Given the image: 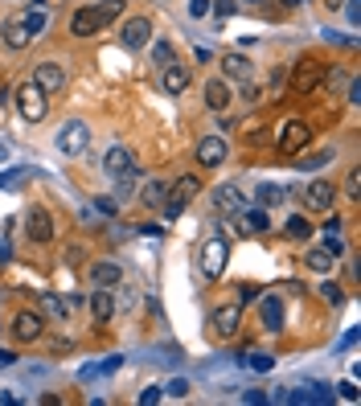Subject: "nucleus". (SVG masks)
Instances as JSON below:
<instances>
[{
  "mask_svg": "<svg viewBox=\"0 0 361 406\" xmlns=\"http://www.w3.org/2000/svg\"><path fill=\"white\" fill-rule=\"evenodd\" d=\"M341 398L345 402H357V386H353V382H341Z\"/></svg>",
  "mask_w": 361,
  "mask_h": 406,
  "instance_id": "nucleus-45",
  "label": "nucleus"
},
{
  "mask_svg": "<svg viewBox=\"0 0 361 406\" xmlns=\"http://www.w3.org/2000/svg\"><path fill=\"white\" fill-rule=\"evenodd\" d=\"M123 9H128V0H103V4H95L98 21H103V29L111 25V21H119L123 16Z\"/></svg>",
  "mask_w": 361,
  "mask_h": 406,
  "instance_id": "nucleus-26",
  "label": "nucleus"
},
{
  "mask_svg": "<svg viewBox=\"0 0 361 406\" xmlns=\"http://www.w3.org/2000/svg\"><path fill=\"white\" fill-rule=\"evenodd\" d=\"M21 21H25V29H29L33 37H37V33H46V25H49V16H46V9H37V4H33L29 13L21 16Z\"/></svg>",
  "mask_w": 361,
  "mask_h": 406,
  "instance_id": "nucleus-32",
  "label": "nucleus"
},
{
  "mask_svg": "<svg viewBox=\"0 0 361 406\" xmlns=\"http://www.w3.org/2000/svg\"><path fill=\"white\" fill-rule=\"evenodd\" d=\"M148 46H152V62L161 66V70L177 62V54H173V41H148Z\"/></svg>",
  "mask_w": 361,
  "mask_h": 406,
  "instance_id": "nucleus-31",
  "label": "nucleus"
},
{
  "mask_svg": "<svg viewBox=\"0 0 361 406\" xmlns=\"http://www.w3.org/2000/svg\"><path fill=\"white\" fill-rule=\"evenodd\" d=\"M271 226V210H243V230L246 234H263Z\"/></svg>",
  "mask_w": 361,
  "mask_h": 406,
  "instance_id": "nucleus-25",
  "label": "nucleus"
},
{
  "mask_svg": "<svg viewBox=\"0 0 361 406\" xmlns=\"http://www.w3.org/2000/svg\"><path fill=\"white\" fill-rule=\"evenodd\" d=\"M320 295H325L328 304H341V300H345L341 283H332V279H328V283H320Z\"/></svg>",
  "mask_w": 361,
  "mask_h": 406,
  "instance_id": "nucleus-36",
  "label": "nucleus"
},
{
  "mask_svg": "<svg viewBox=\"0 0 361 406\" xmlns=\"http://www.w3.org/2000/svg\"><path fill=\"white\" fill-rule=\"evenodd\" d=\"M345 197H349V201L361 197V168H349V177H345Z\"/></svg>",
  "mask_w": 361,
  "mask_h": 406,
  "instance_id": "nucleus-35",
  "label": "nucleus"
},
{
  "mask_svg": "<svg viewBox=\"0 0 361 406\" xmlns=\"http://www.w3.org/2000/svg\"><path fill=\"white\" fill-rule=\"evenodd\" d=\"M98 29H103V21H98L95 4H91V9H78V13L70 16V33H74V37H95Z\"/></svg>",
  "mask_w": 361,
  "mask_h": 406,
  "instance_id": "nucleus-14",
  "label": "nucleus"
},
{
  "mask_svg": "<svg viewBox=\"0 0 361 406\" xmlns=\"http://www.w3.org/2000/svg\"><path fill=\"white\" fill-rule=\"evenodd\" d=\"M349 21H353V25L361 21V4H357V0H349Z\"/></svg>",
  "mask_w": 361,
  "mask_h": 406,
  "instance_id": "nucleus-52",
  "label": "nucleus"
},
{
  "mask_svg": "<svg viewBox=\"0 0 361 406\" xmlns=\"http://www.w3.org/2000/svg\"><path fill=\"white\" fill-rule=\"evenodd\" d=\"M33 86H37L41 95H58V91L66 86V70L54 66V62H41L37 70H33Z\"/></svg>",
  "mask_w": 361,
  "mask_h": 406,
  "instance_id": "nucleus-9",
  "label": "nucleus"
},
{
  "mask_svg": "<svg viewBox=\"0 0 361 406\" xmlns=\"http://www.w3.org/2000/svg\"><path fill=\"white\" fill-rule=\"evenodd\" d=\"M325 246L332 250V255H337V259L345 255V246H341V238H337V234H325Z\"/></svg>",
  "mask_w": 361,
  "mask_h": 406,
  "instance_id": "nucleus-44",
  "label": "nucleus"
},
{
  "mask_svg": "<svg viewBox=\"0 0 361 406\" xmlns=\"http://www.w3.org/2000/svg\"><path fill=\"white\" fill-rule=\"evenodd\" d=\"M250 4H263V0H250Z\"/></svg>",
  "mask_w": 361,
  "mask_h": 406,
  "instance_id": "nucleus-58",
  "label": "nucleus"
},
{
  "mask_svg": "<svg viewBox=\"0 0 361 406\" xmlns=\"http://www.w3.org/2000/svg\"><path fill=\"white\" fill-rule=\"evenodd\" d=\"M325 4H328V9H341L345 0H325Z\"/></svg>",
  "mask_w": 361,
  "mask_h": 406,
  "instance_id": "nucleus-55",
  "label": "nucleus"
},
{
  "mask_svg": "<svg viewBox=\"0 0 361 406\" xmlns=\"http://www.w3.org/2000/svg\"><path fill=\"white\" fill-rule=\"evenodd\" d=\"M41 325H46V320H41L37 312H16L13 337H16L21 345H29V341H37V337H41Z\"/></svg>",
  "mask_w": 361,
  "mask_h": 406,
  "instance_id": "nucleus-12",
  "label": "nucleus"
},
{
  "mask_svg": "<svg viewBox=\"0 0 361 406\" xmlns=\"http://www.w3.org/2000/svg\"><path fill=\"white\" fill-rule=\"evenodd\" d=\"M33 177H37V168H29V164L4 168V173H0V189H4V193H13V189H25V185H29Z\"/></svg>",
  "mask_w": 361,
  "mask_h": 406,
  "instance_id": "nucleus-16",
  "label": "nucleus"
},
{
  "mask_svg": "<svg viewBox=\"0 0 361 406\" xmlns=\"http://www.w3.org/2000/svg\"><path fill=\"white\" fill-rule=\"evenodd\" d=\"M16 361V353H9V349H0V365H13Z\"/></svg>",
  "mask_w": 361,
  "mask_h": 406,
  "instance_id": "nucleus-54",
  "label": "nucleus"
},
{
  "mask_svg": "<svg viewBox=\"0 0 361 406\" xmlns=\"http://www.w3.org/2000/svg\"><path fill=\"white\" fill-rule=\"evenodd\" d=\"M250 300H259V288H255V283H243V288H238V304H250Z\"/></svg>",
  "mask_w": 361,
  "mask_h": 406,
  "instance_id": "nucleus-40",
  "label": "nucleus"
},
{
  "mask_svg": "<svg viewBox=\"0 0 361 406\" xmlns=\"http://www.w3.org/2000/svg\"><path fill=\"white\" fill-rule=\"evenodd\" d=\"M328 161H332V152H316V156H304V161H295V164L312 173V168H320V164H328Z\"/></svg>",
  "mask_w": 361,
  "mask_h": 406,
  "instance_id": "nucleus-37",
  "label": "nucleus"
},
{
  "mask_svg": "<svg viewBox=\"0 0 361 406\" xmlns=\"http://www.w3.org/2000/svg\"><path fill=\"white\" fill-rule=\"evenodd\" d=\"M213 205H218L222 213H243V210H246V197L238 193L234 185H222V189L213 193Z\"/></svg>",
  "mask_w": 361,
  "mask_h": 406,
  "instance_id": "nucleus-21",
  "label": "nucleus"
},
{
  "mask_svg": "<svg viewBox=\"0 0 361 406\" xmlns=\"http://www.w3.org/2000/svg\"><path fill=\"white\" fill-rule=\"evenodd\" d=\"M201 95H205V107H210V111H226V107H230V98H234V95H230V86H226L222 78H210Z\"/></svg>",
  "mask_w": 361,
  "mask_h": 406,
  "instance_id": "nucleus-17",
  "label": "nucleus"
},
{
  "mask_svg": "<svg viewBox=\"0 0 361 406\" xmlns=\"http://www.w3.org/2000/svg\"><path fill=\"white\" fill-rule=\"evenodd\" d=\"M349 103H361V82L357 78L349 82Z\"/></svg>",
  "mask_w": 361,
  "mask_h": 406,
  "instance_id": "nucleus-50",
  "label": "nucleus"
},
{
  "mask_svg": "<svg viewBox=\"0 0 361 406\" xmlns=\"http://www.w3.org/2000/svg\"><path fill=\"white\" fill-rule=\"evenodd\" d=\"M62 259H66V263H78V259H82V246H66Z\"/></svg>",
  "mask_w": 361,
  "mask_h": 406,
  "instance_id": "nucleus-49",
  "label": "nucleus"
},
{
  "mask_svg": "<svg viewBox=\"0 0 361 406\" xmlns=\"http://www.w3.org/2000/svg\"><path fill=\"white\" fill-rule=\"evenodd\" d=\"M332 201H337V189L328 181H312L308 189H304V205L312 213H332Z\"/></svg>",
  "mask_w": 361,
  "mask_h": 406,
  "instance_id": "nucleus-8",
  "label": "nucleus"
},
{
  "mask_svg": "<svg viewBox=\"0 0 361 406\" xmlns=\"http://www.w3.org/2000/svg\"><path fill=\"white\" fill-rule=\"evenodd\" d=\"M259 320L267 333H283V304H279L275 295H267V300H259Z\"/></svg>",
  "mask_w": 361,
  "mask_h": 406,
  "instance_id": "nucleus-15",
  "label": "nucleus"
},
{
  "mask_svg": "<svg viewBox=\"0 0 361 406\" xmlns=\"http://www.w3.org/2000/svg\"><path fill=\"white\" fill-rule=\"evenodd\" d=\"M320 82H325V70H320V66H312V62H304L300 70H295L292 91H295V95H312V91H316Z\"/></svg>",
  "mask_w": 361,
  "mask_h": 406,
  "instance_id": "nucleus-13",
  "label": "nucleus"
},
{
  "mask_svg": "<svg viewBox=\"0 0 361 406\" xmlns=\"http://www.w3.org/2000/svg\"><path fill=\"white\" fill-rule=\"evenodd\" d=\"M25 234H29L33 243H49V238H54V218H49L46 205H33V210L25 213Z\"/></svg>",
  "mask_w": 361,
  "mask_h": 406,
  "instance_id": "nucleus-7",
  "label": "nucleus"
},
{
  "mask_svg": "<svg viewBox=\"0 0 361 406\" xmlns=\"http://www.w3.org/2000/svg\"><path fill=\"white\" fill-rule=\"evenodd\" d=\"M119 365H123V357H107L103 365H98V374H111V370H119Z\"/></svg>",
  "mask_w": 361,
  "mask_h": 406,
  "instance_id": "nucleus-47",
  "label": "nucleus"
},
{
  "mask_svg": "<svg viewBox=\"0 0 361 406\" xmlns=\"http://www.w3.org/2000/svg\"><path fill=\"white\" fill-rule=\"evenodd\" d=\"M161 394H164L161 386H148V390L140 394V402H144V406H156V402H161Z\"/></svg>",
  "mask_w": 361,
  "mask_h": 406,
  "instance_id": "nucleus-42",
  "label": "nucleus"
},
{
  "mask_svg": "<svg viewBox=\"0 0 361 406\" xmlns=\"http://www.w3.org/2000/svg\"><path fill=\"white\" fill-rule=\"evenodd\" d=\"M226 259H230V243L218 234V238H210V243L201 246V275L218 279L222 271H226Z\"/></svg>",
  "mask_w": 361,
  "mask_h": 406,
  "instance_id": "nucleus-2",
  "label": "nucleus"
},
{
  "mask_svg": "<svg viewBox=\"0 0 361 406\" xmlns=\"http://www.w3.org/2000/svg\"><path fill=\"white\" fill-rule=\"evenodd\" d=\"M13 259V243H9V234H4V238H0V263H9Z\"/></svg>",
  "mask_w": 361,
  "mask_h": 406,
  "instance_id": "nucleus-46",
  "label": "nucleus"
},
{
  "mask_svg": "<svg viewBox=\"0 0 361 406\" xmlns=\"http://www.w3.org/2000/svg\"><path fill=\"white\" fill-rule=\"evenodd\" d=\"M86 144H91V128H86L82 119L62 123V131H58V152H66V156H82Z\"/></svg>",
  "mask_w": 361,
  "mask_h": 406,
  "instance_id": "nucleus-3",
  "label": "nucleus"
},
{
  "mask_svg": "<svg viewBox=\"0 0 361 406\" xmlns=\"http://www.w3.org/2000/svg\"><path fill=\"white\" fill-rule=\"evenodd\" d=\"M312 140V128L304 123V119H288L283 128H279V152L283 156H295V152H304Z\"/></svg>",
  "mask_w": 361,
  "mask_h": 406,
  "instance_id": "nucleus-4",
  "label": "nucleus"
},
{
  "mask_svg": "<svg viewBox=\"0 0 361 406\" xmlns=\"http://www.w3.org/2000/svg\"><path fill=\"white\" fill-rule=\"evenodd\" d=\"M119 279H123V271H119L115 263H95V267H91V283H95V288H115Z\"/></svg>",
  "mask_w": 361,
  "mask_h": 406,
  "instance_id": "nucleus-23",
  "label": "nucleus"
},
{
  "mask_svg": "<svg viewBox=\"0 0 361 406\" xmlns=\"http://www.w3.org/2000/svg\"><path fill=\"white\" fill-rule=\"evenodd\" d=\"M91 312H95V325L103 328L107 320L115 316V295L107 292V288H98V292H91Z\"/></svg>",
  "mask_w": 361,
  "mask_h": 406,
  "instance_id": "nucleus-18",
  "label": "nucleus"
},
{
  "mask_svg": "<svg viewBox=\"0 0 361 406\" xmlns=\"http://www.w3.org/2000/svg\"><path fill=\"white\" fill-rule=\"evenodd\" d=\"M246 370H255V374H271V370H275V357H271V353H246Z\"/></svg>",
  "mask_w": 361,
  "mask_h": 406,
  "instance_id": "nucleus-33",
  "label": "nucleus"
},
{
  "mask_svg": "<svg viewBox=\"0 0 361 406\" xmlns=\"http://www.w3.org/2000/svg\"><path fill=\"white\" fill-rule=\"evenodd\" d=\"M4 161H9V148L0 144V164H4Z\"/></svg>",
  "mask_w": 361,
  "mask_h": 406,
  "instance_id": "nucleus-57",
  "label": "nucleus"
},
{
  "mask_svg": "<svg viewBox=\"0 0 361 406\" xmlns=\"http://www.w3.org/2000/svg\"><path fill=\"white\" fill-rule=\"evenodd\" d=\"M222 74L234 78V82H250L255 70H250V58H243V54H226V58H222Z\"/></svg>",
  "mask_w": 361,
  "mask_h": 406,
  "instance_id": "nucleus-22",
  "label": "nucleus"
},
{
  "mask_svg": "<svg viewBox=\"0 0 361 406\" xmlns=\"http://www.w3.org/2000/svg\"><path fill=\"white\" fill-rule=\"evenodd\" d=\"M185 86H189V70H185V66H164V91H168V95H180V91H185Z\"/></svg>",
  "mask_w": 361,
  "mask_h": 406,
  "instance_id": "nucleus-24",
  "label": "nucleus"
},
{
  "mask_svg": "<svg viewBox=\"0 0 361 406\" xmlns=\"http://www.w3.org/2000/svg\"><path fill=\"white\" fill-rule=\"evenodd\" d=\"M16 111H21L25 123H41L46 111H49V95H41V91L29 82V86H21V91H16Z\"/></svg>",
  "mask_w": 361,
  "mask_h": 406,
  "instance_id": "nucleus-1",
  "label": "nucleus"
},
{
  "mask_svg": "<svg viewBox=\"0 0 361 406\" xmlns=\"http://www.w3.org/2000/svg\"><path fill=\"white\" fill-rule=\"evenodd\" d=\"M210 320H213V333H218V337H234L238 325H243V304H226V308L213 312Z\"/></svg>",
  "mask_w": 361,
  "mask_h": 406,
  "instance_id": "nucleus-11",
  "label": "nucleus"
},
{
  "mask_svg": "<svg viewBox=\"0 0 361 406\" xmlns=\"http://www.w3.org/2000/svg\"><path fill=\"white\" fill-rule=\"evenodd\" d=\"M230 148L222 136H205L201 144H197V161H201V168H218V164H226Z\"/></svg>",
  "mask_w": 361,
  "mask_h": 406,
  "instance_id": "nucleus-10",
  "label": "nucleus"
},
{
  "mask_svg": "<svg viewBox=\"0 0 361 406\" xmlns=\"http://www.w3.org/2000/svg\"><path fill=\"white\" fill-rule=\"evenodd\" d=\"M283 230H288V238H300V243H304V238H312V222L304 218V213H292Z\"/></svg>",
  "mask_w": 361,
  "mask_h": 406,
  "instance_id": "nucleus-29",
  "label": "nucleus"
},
{
  "mask_svg": "<svg viewBox=\"0 0 361 406\" xmlns=\"http://www.w3.org/2000/svg\"><path fill=\"white\" fill-rule=\"evenodd\" d=\"M283 4H288V9H300V4H304V0H283Z\"/></svg>",
  "mask_w": 361,
  "mask_h": 406,
  "instance_id": "nucleus-56",
  "label": "nucleus"
},
{
  "mask_svg": "<svg viewBox=\"0 0 361 406\" xmlns=\"http://www.w3.org/2000/svg\"><path fill=\"white\" fill-rule=\"evenodd\" d=\"M131 152L123 144H115V148H107V156H103V168H107V173H111V177H123V173H128L131 168Z\"/></svg>",
  "mask_w": 361,
  "mask_h": 406,
  "instance_id": "nucleus-20",
  "label": "nucleus"
},
{
  "mask_svg": "<svg viewBox=\"0 0 361 406\" xmlns=\"http://www.w3.org/2000/svg\"><path fill=\"white\" fill-rule=\"evenodd\" d=\"M353 341H357V328H349V333L341 337V349H353Z\"/></svg>",
  "mask_w": 361,
  "mask_h": 406,
  "instance_id": "nucleus-51",
  "label": "nucleus"
},
{
  "mask_svg": "<svg viewBox=\"0 0 361 406\" xmlns=\"http://www.w3.org/2000/svg\"><path fill=\"white\" fill-rule=\"evenodd\" d=\"M95 210L103 213V218H115V213H119V201H115V197H98Z\"/></svg>",
  "mask_w": 361,
  "mask_h": 406,
  "instance_id": "nucleus-38",
  "label": "nucleus"
},
{
  "mask_svg": "<svg viewBox=\"0 0 361 406\" xmlns=\"http://www.w3.org/2000/svg\"><path fill=\"white\" fill-rule=\"evenodd\" d=\"M140 201H144L148 210H161L164 201H168V197H164V185H161V181H148L144 193H140Z\"/></svg>",
  "mask_w": 361,
  "mask_h": 406,
  "instance_id": "nucleus-28",
  "label": "nucleus"
},
{
  "mask_svg": "<svg viewBox=\"0 0 361 406\" xmlns=\"http://www.w3.org/2000/svg\"><path fill=\"white\" fill-rule=\"evenodd\" d=\"M119 41H123V49H144L148 41H152V21H148V16H131V21H123Z\"/></svg>",
  "mask_w": 361,
  "mask_h": 406,
  "instance_id": "nucleus-6",
  "label": "nucleus"
},
{
  "mask_svg": "<svg viewBox=\"0 0 361 406\" xmlns=\"http://www.w3.org/2000/svg\"><path fill=\"white\" fill-rule=\"evenodd\" d=\"M243 398H246V402H255V406H259V402H267V394H259V390H246Z\"/></svg>",
  "mask_w": 361,
  "mask_h": 406,
  "instance_id": "nucleus-53",
  "label": "nucleus"
},
{
  "mask_svg": "<svg viewBox=\"0 0 361 406\" xmlns=\"http://www.w3.org/2000/svg\"><path fill=\"white\" fill-rule=\"evenodd\" d=\"M168 394H173V398H185V394H189V382H185V377H173V382H168Z\"/></svg>",
  "mask_w": 361,
  "mask_h": 406,
  "instance_id": "nucleus-41",
  "label": "nucleus"
},
{
  "mask_svg": "<svg viewBox=\"0 0 361 406\" xmlns=\"http://www.w3.org/2000/svg\"><path fill=\"white\" fill-rule=\"evenodd\" d=\"M197 193H201V181H197V177H177V185H173V201H164V205H161V210L168 213V222L180 218V210H185Z\"/></svg>",
  "mask_w": 361,
  "mask_h": 406,
  "instance_id": "nucleus-5",
  "label": "nucleus"
},
{
  "mask_svg": "<svg viewBox=\"0 0 361 406\" xmlns=\"http://www.w3.org/2000/svg\"><path fill=\"white\" fill-rule=\"evenodd\" d=\"M210 9H213V13H218V16H222V21H226V16L234 13V9H238V0H213Z\"/></svg>",
  "mask_w": 361,
  "mask_h": 406,
  "instance_id": "nucleus-39",
  "label": "nucleus"
},
{
  "mask_svg": "<svg viewBox=\"0 0 361 406\" xmlns=\"http://www.w3.org/2000/svg\"><path fill=\"white\" fill-rule=\"evenodd\" d=\"M213 0H189V16H205Z\"/></svg>",
  "mask_w": 361,
  "mask_h": 406,
  "instance_id": "nucleus-43",
  "label": "nucleus"
},
{
  "mask_svg": "<svg viewBox=\"0 0 361 406\" xmlns=\"http://www.w3.org/2000/svg\"><path fill=\"white\" fill-rule=\"evenodd\" d=\"M0 37H4V46H9V49H25L33 41V33L25 29V21H21V16H16V21H4Z\"/></svg>",
  "mask_w": 361,
  "mask_h": 406,
  "instance_id": "nucleus-19",
  "label": "nucleus"
},
{
  "mask_svg": "<svg viewBox=\"0 0 361 406\" xmlns=\"http://www.w3.org/2000/svg\"><path fill=\"white\" fill-rule=\"evenodd\" d=\"M41 304H46V312H49V316H58V320H66V316H70V308H66V300H62V295L46 292V295H41Z\"/></svg>",
  "mask_w": 361,
  "mask_h": 406,
  "instance_id": "nucleus-34",
  "label": "nucleus"
},
{
  "mask_svg": "<svg viewBox=\"0 0 361 406\" xmlns=\"http://www.w3.org/2000/svg\"><path fill=\"white\" fill-rule=\"evenodd\" d=\"M283 189H279V185H259V193H255V201H259V210H271V205H279V201H283Z\"/></svg>",
  "mask_w": 361,
  "mask_h": 406,
  "instance_id": "nucleus-30",
  "label": "nucleus"
},
{
  "mask_svg": "<svg viewBox=\"0 0 361 406\" xmlns=\"http://www.w3.org/2000/svg\"><path fill=\"white\" fill-rule=\"evenodd\" d=\"M332 263H337V255H332L328 246H312L308 250V267L312 271H332Z\"/></svg>",
  "mask_w": 361,
  "mask_h": 406,
  "instance_id": "nucleus-27",
  "label": "nucleus"
},
{
  "mask_svg": "<svg viewBox=\"0 0 361 406\" xmlns=\"http://www.w3.org/2000/svg\"><path fill=\"white\" fill-rule=\"evenodd\" d=\"M341 226H345V222H341V218H337V213H332V218H328V222H325V234H341Z\"/></svg>",
  "mask_w": 361,
  "mask_h": 406,
  "instance_id": "nucleus-48",
  "label": "nucleus"
}]
</instances>
